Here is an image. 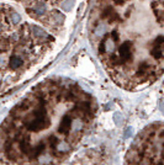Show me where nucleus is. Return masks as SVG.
Here are the masks:
<instances>
[{
    "mask_svg": "<svg viewBox=\"0 0 164 165\" xmlns=\"http://www.w3.org/2000/svg\"><path fill=\"white\" fill-rule=\"evenodd\" d=\"M95 100L76 82L46 80L0 127V156L9 165H65L91 128Z\"/></svg>",
    "mask_w": 164,
    "mask_h": 165,
    "instance_id": "f257e3e1",
    "label": "nucleus"
},
{
    "mask_svg": "<svg viewBox=\"0 0 164 165\" xmlns=\"http://www.w3.org/2000/svg\"><path fill=\"white\" fill-rule=\"evenodd\" d=\"M125 165H164V123L141 131L127 150Z\"/></svg>",
    "mask_w": 164,
    "mask_h": 165,
    "instance_id": "f03ea898",
    "label": "nucleus"
},
{
    "mask_svg": "<svg viewBox=\"0 0 164 165\" xmlns=\"http://www.w3.org/2000/svg\"><path fill=\"white\" fill-rule=\"evenodd\" d=\"M69 165H111L102 148H90L74 156Z\"/></svg>",
    "mask_w": 164,
    "mask_h": 165,
    "instance_id": "7ed1b4c3",
    "label": "nucleus"
}]
</instances>
